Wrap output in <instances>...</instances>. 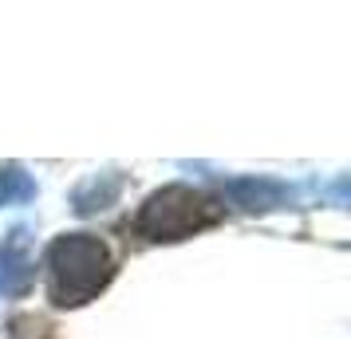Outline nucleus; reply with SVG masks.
<instances>
[{
    "label": "nucleus",
    "instance_id": "obj_3",
    "mask_svg": "<svg viewBox=\"0 0 351 339\" xmlns=\"http://www.w3.org/2000/svg\"><path fill=\"white\" fill-rule=\"evenodd\" d=\"M225 194L233 197V205H241L249 213H269L292 201V190L276 178H233L225 181Z\"/></svg>",
    "mask_w": 351,
    "mask_h": 339
},
{
    "label": "nucleus",
    "instance_id": "obj_7",
    "mask_svg": "<svg viewBox=\"0 0 351 339\" xmlns=\"http://www.w3.org/2000/svg\"><path fill=\"white\" fill-rule=\"evenodd\" d=\"M8 339H56V336H51L48 323L32 320V316H20V320H12V331H8Z\"/></svg>",
    "mask_w": 351,
    "mask_h": 339
},
{
    "label": "nucleus",
    "instance_id": "obj_4",
    "mask_svg": "<svg viewBox=\"0 0 351 339\" xmlns=\"http://www.w3.org/2000/svg\"><path fill=\"white\" fill-rule=\"evenodd\" d=\"M28 280H32V264H28V257H24L20 233H16L12 241L0 249V296H16V292H24Z\"/></svg>",
    "mask_w": 351,
    "mask_h": 339
},
{
    "label": "nucleus",
    "instance_id": "obj_5",
    "mask_svg": "<svg viewBox=\"0 0 351 339\" xmlns=\"http://www.w3.org/2000/svg\"><path fill=\"white\" fill-rule=\"evenodd\" d=\"M119 190H123V178H119V174H99V178H91L87 186L75 190V213L107 210L114 197H119Z\"/></svg>",
    "mask_w": 351,
    "mask_h": 339
},
{
    "label": "nucleus",
    "instance_id": "obj_1",
    "mask_svg": "<svg viewBox=\"0 0 351 339\" xmlns=\"http://www.w3.org/2000/svg\"><path fill=\"white\" fill-rule=\"evenodd\" d=\"M114 260L91 233H64L48 244V296L56 307H80L111 284Z\"/></svg>",
    "mask_w": 351,
    "mask_h": 339
},
{
    "label": "nucleus",
    "instance_id": "obj_2",
    "mask_svg": "<svg viewBox=\"0 0 351 339\" xmlns=\"http://www.w3.org/2000/svg\"><path fill=\"white\" fill-rule=\"evenodd\" d=\"M221 213L225 205L217 197L174 181V186H166V190H158L143 201V210L134 217V233L146 237V241H186L193 233L217 225Z\"/></svg>",
    "mask_w": 351,
    "mask_h": 339
},
{
    "label": "nucleus",
    "instance_id": "obj_6",
    "mask_svg": "<svg viewBox=\"0 0 351 339\" xmlns=\"http://www.w3.org/2000/svg\"><path fill=\"white\" fill-rule=\"evenodd\" d=\"M36 197V181L20 170V166H8L0 170V205H12V201H28Z\"/></svg>",
    "mask_w": 351,
    "mask_h": 339
}]
</instances>
